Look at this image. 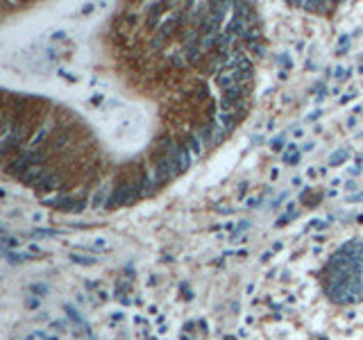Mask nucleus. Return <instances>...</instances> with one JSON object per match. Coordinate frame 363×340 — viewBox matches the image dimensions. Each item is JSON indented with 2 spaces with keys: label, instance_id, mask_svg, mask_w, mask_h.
<instances>
[{
  "label": "nucleus",
  "instance_id": "6",
  "mask_svg": "<svg viewBox=\"0 0 363 340\" xmlns=\"http://www.w3.org/2000/svg\"><path fill=\"white\" fill-rule=\"evenodd\" d=\"M348 159H350V150L340 148V150H336V152L327 159V168H336V166H340L343 161H348Z\"/></svg>",
  "mask_w": 363,
  "mask_h": 340
},
{
  "label": "nucleus",
  "instance_id": "13",
  "mask_svg": "<svg viewBox=\"0 0 363 340\" xmlns=\"http://www.w3.org/2000/svg\"><path fill=\"white\" fill-rule=\"evenodd\" d=\"M18 238H12V236H5L2 238V250H10V247H18Z\"/></svg>",
  "mask_w": 363,
  "mask_h": 340
},
{
  "label": "nucleus",
  "instance_id": "1",
  "mask_svg": "<svg viewBox=\"0 0 363 340\" xmlns=\"http://www.w3.org/2000/svg\"><path fill=\"white\" fill-rule=\"evenodd\" d=\"M175 5L172 2H152V5L146 7V27L150 32L152 30H159V20L164 18L166 11H172Z\"/></svg>",
  "mask_w": 363,
  "mask_h": 340
},
{
  "label": "nucleus",
  "instance_id": "8",
  "mask_svg": "<svg viewBox=\"0 0 363 340\" xmlns=\"http://www.w3.org/2000/svg\"><path fill=\"white\" fill-rule=\"evenodd\" d=\"M104 202H109V188H107V186H102V188H100V191L94 195V200H91V207H94V209H100ZM104 207H107V204H104Z\"/></svg>",
  "mask_w": 363,
  "mask_h": 340
},
{
  "label": "nucleus",
  "instance_id": "11",
  "mask_svg": "<svg viewBox=\"0 0 363 340\" xmlns=\"http://www.w3.org/2000/svg\"><path fill=\"white\" fill-rule=\"evenodd\" d=\"M70 261H73V263H80V266H94L96 259H94V257H91V259H84V257H80V254H70Z\"/></svg>",
  "mask_w": 363,
  "mask_h": 340
},
{
  "label": "nucleus",
  "instance_id": "31",
  "mask_svg": "<svg viewBox=\"0 0 363 340\" xmlns=\"http://www.w3.org/2000/svg\"><path fill=\"white\" fill-rule=\"evenodd\" d=\"M358 138H363V134H358Z\"/></svg>",
  "mask_w": 363,
  "mask_h": 340
},
{
  "label": "nucleus",
  "instance_id": "9",
  "mask_svg": "<svg viewBox=\"0 0 363 340\" xmlns=\"http://www.w3.org/2000/svg\"><path fill=\"white\" fill-rule=\"evenodd\" d=\"M284 141H286V134H280V136L272 138V141H270V148H272V152H280V150L284 148Z\"/></svg>",
  "mask_w": 363,
  "mask_h": 340
},
{
  "label": "nucleus",
  "instance_id": "14",
  "mask_svg": "<svg viewBox=\"0 0 363 340\" xmlns=\"http://www.w3.org/2000/svg\"><path fill=\"white\" fill-rule=\"evenodd\" d=\"M286 148H288V150H286V152L282 154V159H284V161H286V159H290V157H293V154H298V152H300V148H298V145H295V143H288V145H286Z\"/></svg>",
  "mask_w": 363,
  "mask_h": 340
},
{
  "label": "nucleus",
  "instance_id": "24",
  "mask_svg": "<svg viewBox=\"0 0 363 340\" xmlns=\"http://www.w3.org/2000/svg\"><path fill=\"white\" fill-rule=\"evenodd\" d=\"M28 306H30V309H36V306H39V300H30Z\"/></svg>",
  "mask_w": 363,
  "mask_h": 340
},
{
  "label": "nucleus",
  "instance_id": "5",
  "mask_svg": "<svg viewBox=\"0 0 363 340\" xmlns=\"http://www.w3.org/2000/svg\"><path fill=\"white\" fill-rule=\"evenodd\" d=\"M216 84L220 86L222 91H227V89H232V86H236V77H234V73H232V70H227V73L216 75Z\"/></svg>",
  "mask_w": 363,
  "mask_h": 340
},
{
  "label": "nucleus",
  "instance_id": "15",
  "mask_svg": "<svg viewBox=\"0 0 363 340\" xmlns=\"http://www.w3.org/2000/svg\"><path fill=\"white\" fill-rule=\"evenodd\" d=\"M295 216H298V213H286V216H284V218H280V220H277V222H275V227H284V225H286V222H288V220H290V218H295Z\"/></svg>",
  "mask_w": 363,
  "mask_h": 340
},
{
  "label": "nucleus",
  "instance_id": "29",
  "mask_svg": "<svg viewBox=\"0 0 363 340\" xmlns=\"http://www.w3.org/2000/svg\"><path fill=\"white\" fill-rule=\"evenodd\" d=\"M225 340H234V338H232V336H227V338H225Z\"/></svg>",
  "mask_w": 363,
  "mask_h": 340
},
{
  "label": "nucleus",
  "instance_id": "23",
  "mask_svg": "<svg viewBox=\"0 0 363 340\" xmlns=\"http://www.w3.org/2000/svg\"><path fill=\"white\" fill-rule=\"evenodd\" d=\"M284 197H286V195H280V197H277L275 202H272V209H277V207H280V204H282V200H284Z\"/></svg>",
  "mask_w": 363,
  "mask_h": 340
},
{
  "label": "nucleus",
  "instance_id": "20",
  "mask_svg": "<svg viewBox=\"0 0 363 340\" xmlns=\"http://www.w3.org/2000/svg\"><path fill=\"white\" fill-rule=\"evenodd\" d=\"M348 200H350V202H358V200H363V191H358V193H354V195H350Z\"/></svg>",
  "mask_w": 363,
  "mask_h": 340
},
{
  "label": "nucleus",
  "instance_id": "17",
  "mask_svg": "<svg viewBox=\"0 0 363 340\" xmlns=\"http://www.w3.org/2000/svg\"><path fill=\"white\" fill-rule=\"evenodd\" d=\"M320 116H322V109H316V111L311 113V116H306V120H309V123H314V120H318Z\"/></svg>",
  "mask_w": 363,
  "mask_h": 340
},
{
  "label": "nucleus",
  "instance_id": "30",
  "mask_svg": "<svg viewBox=\"0 0 363 340\" xmlns=\"http://www.w3.org/2000/svg\"><path fill=\"white\" fill-rule=\"evenodd\" d=\"M358 161H361V163H363V154H361V157H358Z\"/></svg>",
  "mask_w": 363,
  "mask_h": 340
},
{
  "label": "nucleus",
  "instance_id": "21",
  "mask_svg": "<svg viewBox=\"0 0 363 340\" xmlns=\"http://www.w3.org/2000/svg\"><path fill=\"white\" fill-rule=\"evenodd\" d=\"M314 148H316V143H314V141H309V143H304V145H302V148H300V150H302V152H311V150H314Z\"/></svg>",
  "mask_w": 363,
  "mask_h": 340
},
{
  "label": "nucleus",
  "instance_id": "22",
  "mask_svg": "<svg viewBox=\"0 0 363 340\" xmlns=\"http://www.w3.org/2000/svg\"><path fill=\"white\" fill-rule=\"evenodd\" d=\"M345 188H348V191H356L358 184L356 182H348V184H345Z\"/></svg>",
  "mask_w": 363,
  "mask_h": 340
},
{
  "label": "nucleus",
  "instance_id": "26",
  "mask_svg": "<svg viewBox=\"0 0 363 340\" xmlns=\"http://www.w3.org/2000/svg\"><path fill=\"white\" fill-rule=\"evenodd\" d=\"M82 11H84V14H88V11H94V5H84V7H82Z\"/></svg>",
  "mask_w": 363,
  "mask_h": 340
},
{
  "label": "nucleus",
  "instance_id": "27",
  "mask_svg": "<svg viewBox=\"0 0 363 340\" xmlns=\"http://www.w3.org/2000/svg\"><path fill=\"white\" fill-rule=\"evenodd\" d=\"M246 227H248V222H240V225H238V227H236V234H238V232H240V229H246ZM236 234H234V236H236Z\"/></svg>",
  "mask_w": 363,
  "mask_h": 340
},
{
  "label": "nucleus",
  "instance_id": "4",
  "mask_svg": "<svg viewBox=\"0 0 363 340\" xmlns=\"http://www.w3.org/2000/svg\"><path fill=\"white\" fill-rule=\"evenodd\" d=\"M306 11H316V14H329V11L334 9V5H327V2H322V0H311V2H304Z\"/></svg>",
  "mask_w": 363,
  "mask_h": 340
},
{
  "label": "nucleus",
  "instance_id": "7",
  "mask_svg": "<svg viewBox=\"0 0 363 340\" xmlns=\"http://www.w3.org/2000/svg\"><path fill=\"white\" fill-rule=\"evenodd\" d=\"M202 138H200V134H188L186 136V148L191 150L193 154H202Z\"/></svg>",
  "mask_w": 363,
  "mask_h": 340
},
{
  "label": "nucleus",
  "instance_id": "25",
  "mask_svg": "<svg viewBox=\"0 0 363 340\" xmlns=\"http://www.w3.org/2000/svg\"><path fill=\"white\" fill-rule=\"evenodd\" d=\"M358 173H363V168L358 166V168H352V170H350V175H358Z\"/></svg>",
  "mask_w": 363,
  "mask_h": 340
},
{
  "label": "nucleus",
  "instance_id": "19",
  "mask_svg": "<svg viewBox=\"0 0 363 340\" xmlns=\"http://www.w3.org/2000/svg\"><path fill=\"white\" fill-rule=\"evenodd\" d=\"M356 95H358V93H356V91H350V93H348V95H343V98H340V102H343V104H345V102H350V100H354V98H356Z\"/></svg>",
  "mask_w": 363,
  "mask_h": 340
},
{
  "label": "nucleus",
  "instance_id": "16",
  "mask_svg": "<svg viewBox=\"0 0 363 340\" xmlns=\"http://www.w3.org/2000/svg\"><path fill=\"white\" fill-rule=\"evenodd\" d=\"M32 291H34V295H46L48 286H44V284H34V286H32Z\"/></svg>",
  "mask_w": 363,
  "mask_h": 340
},
{
  "label": "nucleus",
  "instance_id": "12",
  "mask_svg": "<svg viewBox=\"0 0 363 340\" xmlns=\"http://www.w3.org/2000/svg\"><path fill=\"white\" fill-rule=\"evenodd\" d=\"M57 234H62V232L59 229H34L32 236H57Z\"/></svg>",
  "mask_w": 363,
  "mask_h": 340
},
{
  "label": "nucleus",
  "instance_id": "3",
  "mask_svg": "<svg viewBox=\"0 0 363 340\" xmlns=\"http://www.w3.org/2000/svg\"><path fill=\"white\" fill-rule=\"evenodd\" d=\"M170 159L175 161L177 173H184V170L191 166V154H188V148H186V143H184V141H180V143L175 145V150H172Z\"/></svg>",
  "mask_w": 363,
  "mask_h": 340
},
{
  "label": "nucleus",
  "instance_id": "2",
  "mask_svg": "<svg viewBox=\"0 0 363 340\" xmlns=\"http://www.w3.org/2000/svg\"><path fill=\"white\" fill-rule=\"evenodd\" d=\"M46 173H48V170L44 168V163H41V166H30L28 170H23L16 179H18L23 186H34L36 188L41 184V179L46 177Z\"/></svg>",
  "mask_w": 363,
  "mask_h": 340
},
{
  "label": "nucleus",
  "instance_id": "10",
  "mask_svg": "<svg viewBox=\"0 0 363 340\" xmlns=\"http://www.w3.org/2000/svg\"><path fill=\"white\" fill-rule=\"evenodd\" d=\"M66 313H68V318L75 322V325H80V327H86V325H84V320H82V318H80V313L73 309V306H66Z\"/></svg>",
  "mask_w": 363,
  "mask_h": 340
},
{
  "label": "nucleus",
  "instance_id": "18",
  "mask_svg": "<svg viewBox=\"0 0 363 340\" xmlns=\"http://www.w3.org/2000/svg\"><path fill=\"white\" fill-rule=\"evenodd\" d=\"M300 157H302V150H300V152H298V154H293V157H290V159H286V161H284V163H290V166H295V163H298V161H300Z\"/></svg>",
  "mask_w": 363,
  "mask_h": 340
},
{
  "label": "nucleus",
  "instance_id": "28",
  "mask_svg": "<svg viewBox=\"0 0 363 340\" xmlns=\"http://www.w3.org/2000/svg\"><path fill=\"white\" fill-rule=\"evenodd\" d=\"M354 125H356V118L352 116V118H348V127H354Z\"/></svg>",
  "mask_w": 363,
  "mask_h": 340
}]
</instances>
